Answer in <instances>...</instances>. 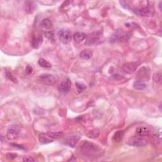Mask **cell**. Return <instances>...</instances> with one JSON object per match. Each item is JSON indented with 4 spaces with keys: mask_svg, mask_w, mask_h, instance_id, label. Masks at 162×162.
Listing matches in <instances>:
<instances>
[{
    "mask_svg": "<svg viewBox=\"0 0 162 162\" xmlns=\"http://www.w3.org/2000/svg\"><path fill=\"white\" fill-rule=\"evenodd\" d=\"M39 78L43 84L48 85H53L57 81L56 78L51 74H43L40 75Z\"/></svg>",
    "mask_w": 162,
    "mask_h": 162,
    "instance_id": "obj_9",
    "label": "cell"
},
{
    "mask_svg": "<svg viewBox=\"0 0 162 162\" xmlns=\"http://www.w3.org/2000/svg\"><path fill=\"white\" fill-rule=\"evenodd\" d=\"M59 91L62 93H67L70 91L71 89V82L68 80L64 81L59 86Z\"/></svg>",
    "mask_w": 162,
    "mask_h": 162,
    "instance_id": "obj_14",
    "label": "cell"
},
{
    "mask_svg": "<svg viewBox=\"0 0 162 162\" xmlns=\"http://www.w3.org/2000/svg\"><path fill=\"white\" fill-rule=\"evenodd\" d=\"M75 86H76L77 90L79 93L83 92L86 88V85L85 84L81 83V82H77L76 83H75Z\"/></svg>",
    "mask_w": 162,
    "mask_h": 162,
    "instance_id": "obj_24",
    "label": "cell"
},
{
    "mask_svg": "<svg viewBox=\"0 0 162 162\" xmlns=\"http://www.w3.org/2000/svg\"><path fill=\"white\" fill-rule=\"evenodd\" d=\"M129 39V34L123 32L122 30H117L112 34L110 38V42L115 43L120 41H127Z\"/></svg>",
    "mask_w": 162,
    "mask_h": 162,
    "instance_id": "obj_7",
    "label": "cell"
},
{
    "mask_svg": "<svg viewBox=\"0 0 162 162\" xmlns=\"http://www.w3.org/2000/svg\"><path fill=\"white\" fill-rule=\"evenodd\" d=\"M58 39H59L60 42L64 44H68L72 41V33L68 29H62L60 30L59 32H58Z\"/></svg>",
    "mask_w": 162,
    "mask_h": 162,
    "instance_id": "obj_6",
    "label": "cell"
},
{
    "mask_svg": "<svg viewBox=\"0 0 162 162\" xmlns=\"http://www.w3.org/2000/svg\"><path fill=\"white\" fill-rule=\"evenodd\" d=\"M153 81L155 82H160L161 80V75L160 73H156L153 75Z\"/></svg>",
    "mask_w": 162,
    "mask_h": 162,
    "instance_id": "obj_25",
    "label": "cell"
},
{
    "mask_svg": "<svg viewBox=\"0 0 162 162\" xmlns=\"http://www.w3.org/2000/svg\"><path fill=\"white\" fill-rule=\"evenodd\" d=\"M137 77L138 81H148L150 78V70L149 68L144 67L137 72Z\"/></svg>",
    "mask_w": 162,
    "mask_h": 162,
    "instance_id": "obj_8",
    "label": "cell"
},
{
    "mask_svg": "<svg viewBox=\"0 0 162 162\" xmlns=\"http://www.w3.org/2000/svg\"><path fill=\"white\" fill-rule=\"evenodd\" d=\"M38 63L41 67L46 68H49L51 67V64L45 59H44V58H40L38 61Z\"/></svg>",
    "mask_w": 162,
    "mask_h": 162,
    "instance_id": "obj_23",
    "label": "cell"
},
{
    "mask_svg": "<svg viewBox=\"0 0 162 162\" xmlns=\"http://www.w3.org/2000/svg\"><path fill=\"white\" fill-rule=\"evenodd\" d=\"M161 1L160 2V4H159V6H160V10H161Z\"/></svg>",
    "mask_w": 162,
    "mask_h": 162,
    "instance_id": "obj_33",
    "label": "cell"
},
{
    "mask_svg": "<svg viewBox=\"0 0 162 162\" xmlns=\"http://www.w3.org/2000/svg\"><path fill=\"white\" fill-rule=\"evenodd\" d=\"M40 25L44 29H50L51 28V27H52V23H51L50 19H44L41 22Z\"/></svg>",
    "mask_w": 162,
    "mask_h": 162,
    "instance_id": "obj_21",
    "label": "cell"
},
{
    "mask_svg": "<svg viewBox=\"0 0 162 162\" xmlns=\"http://www.w3.org/2000/svg\"><path fill=\"white\" fill-rule=\"evenodd\" d=\"M113 77H114L117 79H119L123 78V77H122V75H119V74H115V75H113Z\"/></svg>",
    "mask_w": 162,
    "mask_h": 162,
    "instance_id": "obj_31",
    "label": "cell"
},
{
    "mask_svg": "<svg viewBox=\"0 0 162 162\" xmlns=\"http://www.w3.org/2000/svg\"><path fill=\"white\" fill-rule=\"evenodd\" d=\"M80 57L83 60H89L92 57V52L88 50H83L80 53Z\"/></svg>",
    "mask_w": 162,
    "mask_h": 162,
    "instance_id": "obj_18",
    "label": "cell"
},
{
    "mask_svg": "<svg viewBox=\"0 0 162 162\" xmlns=\"http://www.w3.org/2000/svg\"><path fill=\"white\" fill-rule=\"evenodd\" d=\"M80 139V136L77 135L68 136L65 139V144H66L67 145L69 146L70 147L74 148L77 145V144L79 143Z\"/></svg>",
    "mask_w": 162,
    "mask_h": 162,
    "instance_id": "obj_10",
    "label": "cell"
},
{
    "mask_svg": "<svg viewBox=\"0 0 162 162\" xmlns=\"http://www.w3.org/2000/svg\"><path fill=\"white\" fill-rule=\"evenodd\" d=\"M6 76H7V77L10 79V80L12 81L13 82H17V80H16V79H15V77L12 76V75L8 71H6Z\"/></svg>",
    "mask_w": 162,
    "mask_h": 162,
    "instance_id": "obj_28",
    "label": "cell"
},
{
    "mask_svg": "<svg viewBox=\"0 0 162 162\" xmlns=\"http://www.w3.org/2000/svg\"><path fill=\"white\" fill-rule=\"evenodd\" d=\"M123 136V130H118L117 131L113 136V141L115 143H119L121 141Z\"/></svg>",
    "mask_w": 162,
    "mask_h": 162,
    "instance_id": "obj_20",
    "label": "cell"
},
{
    "mask_svg": "<svg viewBox=\"0 0 162 162\" xmlns=\"http://www.w3.org/2000/svg\"><path fill=\"white\" fill-rule=\"evenodd\" d=\"M138 66L139 63H136V62H128V63L123 64L122 68L126 73L132 74L134 72H135Z\"/></svg>",
    "mask_w": 162,
    "mask_h": 162,
    "instance_id": "obj_11",
    "label": "cell"
},
{
    "mask_svg": "<svg viewBox=\"0 0 162 162\" xmlns=\"http://www.w3.org/2000/svg\"><path fill=\"white\" fill-rule=\"evenodd\" d=\"M38 139H39V142H40L41 144H43L52 143L53 141H54V140L50 136V135L48 134V132H46V133H41V134H40L39 135Z\"/></svg>",
    "mask_w": 162,
    "mask_h": 162,
    "instance_id": "obj_13",
    "label": "cell"
},
{
    "mask_svg": "<svg viewBox=\"0 0 162 162\" xmlns=\"http://www.w3.org/2000/svg\"><path fill=\"white\" fill-rule=\"evenodd\" d=\"M33 71V68L32 67H31V65H27L26 68V72L27 74H31L32 73Z\"/></svg>",
    "mask_w": 162,
    "mask_h": 162,
    "instance_id": "obj_26",
    "label": "cell"
},
{
    "mask_svg": "<svg viewBox=\"0 0 162 162\" xmlns=\"http://www.w3.org/2000/svg\"><path fill=\"white\" fill-rule=\"evenodd\" d=\"M105 37L101 32H94L86 37L85 44L87 46L99 45L104 43Z\"/></svg>",
    "mask_w": 162,
    "mask_h": 162,
    "instance_id": "obj_2",
    "label": "cell"
},
{
    "mask_svg": "<svg viewBox=\"0 0 162 162\" xmlns=\"http://www.w3.org/2000/svg\"><path fill=\"white\" fill-rule=\"evenodd\" d=\"M133 87L134 89H136V90L142 91L146 88V84L143 81L137 80L134 82Z\"/></svg>",
    "mask_w": 162,
    "mask_h": 162,
    "instance_id": "obj_17",
    "label": "cell"
},
{
    "mask_svg": "<svg viewBox=\"0 0 162 162\" xmlns=\"http://www.w3.org/2000/svg\"><path fill=\"white\" fill-rule=\"evenodd\" d=\"M12 145H13V146H17V144H12ZM19 147L20 149H24V148H23L22 146H19Z\"/></svg>",
    "mask_w": 162,
    "mask_h": 162,
    "instance_id": "obj_32",
    "label": "cell"
},
{
    "mask_svg": "<svg viewBox=\"0 0 162 162\" xmlns=\"http://www.w3.org/2000/svg\"><path fill=\"white\" fill-rule=\"evenodd\" d=\"M42 42H43V39L41 36L38 37H32V46L34 48H35V49H37V48L40 46Z\"/></svg>",
    "mask_w": 162,
    "mask_h": 162,
    "instance_id": "obj_19",
    "label": "cell"
},
{
    "mask_svg": "<svg viewBox=\"0 0 162 162\" xmlns=\"http://www.w3.org/2000/svg\"><path fill=\"white\" fill-rule=\"evenodd\" d=\"M80 152L88 158H96L101 154V149L89 141H83L80 146Z\"/></svg>",
    "mask_w": 162,
    "mask_h": 162,
    "instance_id": "obj_1",
    "label": "cell"
},
{
    "mask_svg": "<svg viewBox=\"0 0 162 162\" xmlns=\"http://www.w3.org/2000/svg\"><path fill=\"white\" fill-rule=\"evenodd\" d=\"M127 144L129 146L141 147L145 146L147 144V141L144 138L143 136H132L130 137L127 142Z\"/></svg>",
    "mask_w": 162,
    "mask_h": 162,
    "instance_id": "obj_4",
    "label": "cell"
},
{
    "mask_svg": "<svg viewBox=\"0 0 162 162\" xmlns=\"http://www.w3.org/2000/svg\"><path fill=\"white\" fill-rule=\"evenodd\" d=\"M86 37H87L86 34L81 32H77L74 34V39L75 42L78 43L83 41L86 38Z\"/></svg>",
    "mask_w": 162,
    "mask_h": 162,
    "instance_id": "obj_16",
    "label": "cell"
},
{
    "mask_svg": "<svg viewBox=\"0 0 162 162\" xmlns=\"http://www.w3.org/2000/svg\"><path fill=\"white\" fill-rule=\"evenodd\" d=\"M86 136L91 139H96L99 136V131L98 129L92 130L86 134Z\"/></svg>",
    "mask_w": 162,
    "mask_h": 162,
    "instance_id": "obj_22",
    "label": "cell"
},
{
    "mask_svg": "<svg viewBox=\"0 0 162 162\" xmlns=\"http://www.w3.org/2000/svg\"><path fill=\"white\" fill-rule=\"evenodd\" d=\"M136 133L140 136H147L151 134V130L145 127H139L136 129Z\"/></svg>",
    "mask_w": 162,
    "mask_h": 162,
    "instance_id": "obj_15",
    "label": "cell"
},
{
    "mask_svg": "<svg viewBox=\"0 0 162 162\" xmlns=\"http://www.w3.org/2000/svg\"><path fill=\"white\" fill-rule=\"evenodd\" d=\"M37 8V4L35 1H26L24 3L23 8L27 13H32Z\"/></svg>",
    "mask_w": 162,
    "mask_h": 162,
    "instance_id": "obj_12",
    "label": "cell"
},
{
    "mask_svg": "<svg viewBox=\"0 0 162 162\" xmlns=\"http://www.w3.org/2000/svg\"><path fill=\"white\" fill-rule=\"evenodd\" d=\"M44 34H45V36L49 39H51V37L53 36V34L51 32H46Z\"/></svg>",
    "mask_w": 162,
    "mask_h": 162,
    "instance_id": "obj_30",
    "label": "cell"
},
{
    "mask_svg": "<svg viewBox=\"0 0 162 162\" xmlns=\"http://www.w3.org/2000/svg\"><path fill=\"white\" fill-rule=\"evenodd\" d=\"M36 160L32 157H23V161L24 162H30V161H35Z\"/></svg>",
    "mask_w": 162,
    "mask_h": 162,
    "instance_id": "obj_29",
    "label": "cell"
},
{
    "mask_svg": "<svg viewBox=\"0 0 162 162\" xmlns=\"http://www.w3.org/2000/svg\"><path fill=\"white\" fill-rule=\"evenodd\" d=\"M6 156L9 160H14L17 158V155L16 154H13V153H8L6 154Z\"/></svg>",
    "mask_w": 162,
    "mask_h": 162,
    "instance_id": "obj_27",
    "label": "cell"
},
{
    "mask_svg": "<svg viewBox=\"0 0 162 162\" xmlns=\"http://www.w3.org/2000/svg\"><path fill=\"white\" fill-rule=\"evenodd\" d=\"M20 133V128L19 125L10 126L6 132V137L9 141H15L19 138Z\"/></svg>",
    "mask_w": 162,
    "mask_h": 162,
    "instance_id": "obj_5",
    "label": "cell"
},
{
    "mask_svg": "<svg viewBox=\"0 0 162 162\" xmlns=\"http://www.w3.org/2000/svg\"><path fill=\"white\" fill-rule=\"evenodd\" d=\"M133 12L137 15L143 17L153 16L154 13L153 6L151 5H146L143 8H135L133 9Z\"/></svg>",
    "mask_w": 162,
    "mask_h": 162,
    "instance_id": "obj_3",
    "label": "cell"
}]
</instances>
